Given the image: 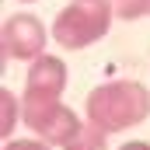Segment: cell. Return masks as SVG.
<instances>
[{"instance_id":"52a82bcc","label":"cell","mask_w":150,"mask_h":150,"mask_svg":"<svg viewBox=\"0 0 150 150\" xmlns=\"http://www.w3.org/2000/svg\"><path fill=\"white\" fill-rule=\"evenodd\" d=\"M18 122H21V98L4 87V91H0V136L11 140Z\"/></svg>"},{"instance_id":"ba28073f","label":"cell","mask_w":150,"mask_h":150,"mask_svg":"<svg viewBox=\"0 0 150 150\" xmlns=\"http://www.w3.org/2000/svg\"><path fill=\"white\" fill-rule=\"evenodd\" d=\"M108 136H112V133H105L101 126L84 122V129H80V133H77L63 150H108Z\"/></svg>"},{"instance_id":"3957f363","label":"cell","mask_w":150,"mask_h":150,"mask_svg":"<svg viewBox=\"0 0 150 150\" xmlns=\"http://www.w3.org/2000/svg\"><path fill=\"white\" fill-rule=\"evenodd\" d=\"M45 25L42 18L32 14V11H18L4 21V32H0V42H4V59H35L45 52Z\"/></svg>"},{"instance_id":"7a4b0ae2","label":"cell","mask_w":150,"mask_h":150,"mask_svg":"<svg viewBox=\"0 0 150 150\" xmlns=\"http://www.w3.org/2000/svg\"><path fill=\"white\" fill-rule=\"evenodd\" d=\"M115 18L112 0H74L67 4L56 21H52V38L63 45V49H87L94 45L98 38L108 35Z\"/></svg>"},{"instance_id":"7c38bea8","label":"cell","mask_w":150,"mask_h":150,"mask_svg":"<svg viewBox=\"0 0 150 150\" xmlns=\"http://www.w3.org/2000/svg\"><path fill=\"white\" fill-rule=\"evenodd\" d=\"M147 14H150V0H147Z\"/></svg>"},{"instance_id":"9c48e42d","label":"cell","mask_w":150,"mask_h":150,"mask_svg":"<svg viewBox=\"0 0 150 150\" xmlns=\"http://www.w3.org/2000/svg\"><path fill=\"white\" fill-rule=\"evenodd\" d=\"M112 7L115 18H122V21H136L147 14V0H112Z\"/></svg>"},{"instance_id":"30bf717a","label":"cell","mask_w":150,"mask_h":150,"mask_svg":"<svg viewBox=\"0 0 150 150\" xmlns=\"http://www.w3.org/2000/svg\"><path fill=\"white\" fill-rule=\"evenodd\" d=\"M4 150H52V143H45L42 136L38 140H7Z\"/></svg>"},{"instance_id":"8992f818","label":"cell","mask_w":150,"mask_h":150,"mask_svg":"<svg viewBox=\"0 0 150 150\" xmlns=\"http://www.w3.org/2000/svg\"><path fill=\"white\" fill-rule=\"evenodd\" d=\"M59 105V94H52V91H38V87H25V94H21V122L35 133L38 126L49 119V112Z\"/></svg>"},{"instance_id":"277c9868","label":"cell","mask_w":150,"mask_h":150,"mask_svg":"<svg viewBox=\"0 0 150 150\" xmlns=\"http://www.w3.org/2000/svg\"><path fill=\"white\" fill-rule=\"evenodd\" d=\"M80 129H84L80 115H77L70 105H63V101H59V105L49 112V119L35 129V136H42V140H45V143H52V147H67Z\"/></svg>"},{"instance_id":"8fae6325","label":"cell","mask_w":150,"mask_h":150,"mask_svg":"<svg viewBox=\"0 0 150 150\" xmlns=\"http://www.w3.org/2000/svg\"><path fill=\"white\" fill-rule=\"evenodd\" d=\"M119 150H150V143H143V140H129V143H122Z\"/></svg>"},{"instance_id":"6da1fadb","label":"cell","mask_w":150,"mask_h":150,"mask_svg":"<svg viewBox=\"0 0 150 150\" xmlns=\"http://www.w3.org/2000/svg\"><path fill=\"white\" fill-rule=\"evenodd\" d=\"M87 122L101 126L105 133H126L150 115V91L140 80H108L98 84L84 101Z\"/></svg>"},{"instance_id":"5b68a950","label":"cell","mask_w":150,"mask_h":150,"mask_svg":"<svg viewBox=\"0 0 150 150\" xmlns=\"http://www.w3.org/2000/svg\"><path fill=\"white\" fill-rule=\"evenodd\" d=\"M67 63L59 59V56H49V52H42L35 56L32 63H28V87H38V91H52V94H63L67 91Z\"/></svg>"}]
</instances>
